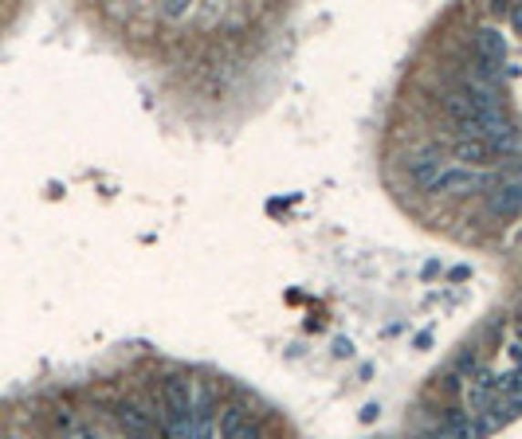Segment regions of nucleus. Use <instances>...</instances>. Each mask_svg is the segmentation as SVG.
Instances as JSON below:
<instances>
[{
	"instance_id": "7ed1b4c3",
	"label": "nucleus",
	"mask_w": 522,
	"mask_h": 439,
	"mask_svg": "<svg viewBox=\"0 0 522 439\" xmlns=\"http://www.w3.org/2000/svg\"><path fill=\"white\" fill-rule=\"evenodd\" d=\"M487 204H491L495 216H503V220L518 216V212H522V181H499L487 193Z\"/></svg>"
},
{
	"instance_id": "ddd939ff",
	"label": "nucleus",
	"mask_w": 522,
	"mask_h": 439,
	"mask_svg": "<svg viewBox=\"0 0 522 439\" xmlns=\"http://www.w3.org/2000/svg\"><path fill=\"white\" fill-rule=\"evenodd\" d=\"M102 439H119V435H102Z\"/></svg>"
},
{
	"instance_id": "39448f33",
	"label": "nucleus",
	"mask_w": 522,
	"mask_h": 439,
	"mask_svg": "<svg viewBox=\"0 0 522 439\" xmlns=\"http://www.w3.org/2000/svg\"><path fill=\"white\" fill-rule=\"evenodd\" d=\"M444 165H448V162H440L436 153H421V157H409V162H404L412 184H416V189H424V193H433V184H436V177L444 172Z\"/></svg>"
},
{
	"instance_id": "9d476101",
	"label": "nucleus",
	"mask_w": 522,
	"mask_h": 439,
	"mask_svg": "<svg viewBox=\"0 0 522 439\" xmlns=\"http://www.w3.org/2000/svg\"><path fill=\"white\" fill-rule=\"evenodd\" d=\"M334 353H338V357H350L354 350H350V341H346V338H338V341H334Z\"/></svg>"
},
{
	"instance_id": "423d86ee",
	"label": "nucleus",
	"mask_w": 522,
	"mask_h": 439,
	"mask_svg": "<svg viewBox=\"0 0 522 439\" xmlns=\"http://www.w3.org/2000/svg\"><path fill=\"white\" fill-rule=\"evenodd\" d=\"M455 157H460V165H467V169H487L491 165V145L483 141V138H455Z\"/></svg>"
},
{
	"instance_id": "1a4fd4ad",
	"label": "nucleus",
	"mask_w": 522,
	"mask_h": 439,
	"mask_svg": "<svg viewBox=\"0 0 522 439\" xmlns=\"http://www.w3.org/2000/svg\"><path fill=\"white\" fill-rule=\"evenodd\" d=\"M506 20H511L515 32H522V5H518V8H506Z\"/></svg>"
},
{
	"instance_id": "20e7f679",
	"label": "nucleus",
	"mask_w": 522,
	"mask_h": 439,
	"mask_svg": "<svg viewBox=\"0 0 522 439\" xmlns=\"http://www.w3.org/2000/svg\"><path fill=\"white\" fill-rule=\"evenodd\" d=\"M220 439H264V428L240 408H228L220 416Z\"/></svg>"
},
{
	"instance_id": "f257e3e1",
	"label": "nucleus",
	"mask_w": 522,
	"mask_h": 439,
	"mask_svg": "<svg viewBox=\"0 0 522 439\" xmlns=\"http://www.w3.org/2000/svg\"><path fill=\"white\" fill-rule=\"evenodd\" d=\"M162 439H197V423H193V404H189V381H177V377L165 381Z\"/></svg>"
},
{
	"instance_id": "6e6552de",
	"label": "nucleus",
	"mask_w": 522,
	"mask_h": 439,
	"mask_svg": "<svg viewBox=\"0 0 522 439\" xmlns=\"http://www.w3.org/2000/svg\"><path fill=\"white\" fill-rule=\"evenodd\" d=\"M189 12H193L189 5H162V8H158V16H162V20H185Z\"/></svg>"
},
{
	"instance_id": "f03ea898",
	"label": "nucleus",
	"mask_w": 522,
	"mask_h": 439,
	"mask_svg": "<svg viewBox=\"0 0 522 439\" xmlns=\"http://www.w3.org/2000/svg\"><path fill=\"white\" fill-rule=\"evenodd\" d=\"M483 184H487V177H483L479 169H467L460 162H448V165H444V172L436 177L433 193L436 196H472V193L483 189Z\"/></svg>"
},
{
	"instance_id": "f8f14e48",
	"label": "nucleus",
	"mask_w": 522,
	"mask_h": 439,
	"mask_svg": "<svg viewBox=\"0 0 522 439\" xmlns=\"http://www.w3.org/2000/svg\"><path fill=\"white\" fill-rule=\"evenodd\" d=\"M68 439H79V432H71V435H68Z\"/></svg>"
},
{
	"instance_id": "0eeeda50",
	"label": "nucleus",
	"mask_w": 522,
	"mask_h": 439,
	"mask_svg": "<svg viewBox=\"0 0 522 439\" xmlns=\"http://www.w3.org/2000/svg\"><path fill=\"white\" fill-rule=\"evenodd\" d=\"M119 423L130 439H153V423L138 404H119Z\"/></svg>"
},
{
	"instance_id": "9b49d317",
	"label": "nucleus",
	"mask_w": 522,
	"mask_h": 439,
	"mask_svg": "<svg viewBox=\"0 0 522 439\" xmlns=\"http://www.w3.org/2000/svg\"><path fill=\"white\" fill-rule=\"evenodd\" d=\"M467 275H472V271H467V267H452V271H448V278H452V283H464Z\"/></svg>"
},
{
	"instance_id": "4468645a",
	"label": "nucleus",
	"mask_w": 522,
	"mask_h": 439,
	"mask_svg": "<svg viewBox=\"0 0 522 439\" xmlns=\"http://www.w3.org/2000/svg\"><path fill=\"white\" fill-rule=\"evenodd\" d=\"M518 345H522V329H518Z\"/></svg>"
}]
</instances>
